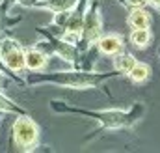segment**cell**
Segmentation results:
<instances>
[{
  "mask_svg": "<svg viewBox=\"0 0 160 153\" xmlns=\"http://www.w3.org/2000/svg\"><path fill=\"white\" fill-rule=\"evenodd\" d=\"M78 0H48L47 6H50L56 11H63V9H71Z\"/></svg>",
  "mask_w": 160,
  "mask_h": 153,
  "instance_id": "8fae6325",
  "label": "cell"
},
{
  "mask_svg": "<svg viewBox=\"0 0 160 153\" xmlns=\"http://www.w3.org/2000/svg\"><path fill=\"white\" fill-rule=\"evenodd\" d=\"M147 2H149L151 6H155L157 9H160V0H147Z\"/></svg>",
  "mask_w": 160,
  "mask_h": 153,
  "instance_id": "4fadbf2b",
  "label": "cell"
},
{
  "mask_svg": "<svg viewBox=\"0 0 160 153\" xmlns=\"http://www.w3.org/2000/svg\"><path fill=\"white\" fill-rule=\"evenodd\" d=\"M151 30L149 28H132L130 32V43L138 49H145L151 43Z\"/></svg>",
  "mask_w": 160,
  "mask_h": 153,
  "instance_id": "8992f818",
  "label": "cell"
},
{
  "mask_svg": "<svg viewBox=\"0 0 160 153\" xmlns=\"http://www.w3.org/2000/svg\"><path fill=\"white\" fill-rule=\"evenodd\" d=\"M128 24H130V28H149L151 17L143 8H134L128 15Z\"/></svg>",
  "mask_w": 160,
  "mask_h": 153,
  "instance_id": "5b68a950",
  "label": "cell"
},
{
  "mask_svg": "<svg viewBox=\"0 0 160 153\" xmlns=\"http://www.w3.org/2000/svg\"><path fill=\"white\" fill-rule=\"evenodd\" d=\"M0 56H2V62L13 69V71H19L24 67V52L13 43V41H6L0 49Z\"/></svg>",
  "mask_w": 160,
  "mask_h": 153,
  "instance_id": "7a4b0ae2",
  "label": "cell"
},
{
  "mask_svg": "<svg viewBox=\"0 0 160 153\" xmlns=\"http://www.w3.org/2000/svg\"><path fill=\"white\" fill-rule=\"evenodd\" d=\"M128 116L123 114L121 110H108V112H102L101 114V119L104 121V125L108 127H121V125H127V119Z\"/></svg>",
  "mask_w": 160,
  "mask_h": 153,
  "instance_id": "ba28073f",
  "label": "cell"
},
{
  "mask_svg": "<svg viewBox=\"0 0 160 153\" xmlns=\"http://www.w3.org/2000/svg\"><path fill=\"white\" fill-rule=\"evenodd\" d=\"M99 32H101V17H99L97 11H89L84 17V24H82L80 34H84L86 41H93V39H97Z\"/></svg>",
  "mask_w": 160,
  "mask_h": 153,
  "instance_id": "3957f363",
  "label": "cell"
},
{
  "mask_svg": "<svg viewBox=\"0 0 160 153\" xmlns=\"http://www.w3.org/2000/svg\"><path fill=\"white\" fill-rule=\"evenodd\" d=\"M99 49L102 54H108V56H116L118 52H121L123 49V39L116 34H108V36H102L99 39Z\"/></svg>",
  "mask_w": 160,
  "mask_h": 153,
  "instance_id": "277c9868",
  "label": "cell"
},
{
  "mask_svg": "<svg viewBox=\"0 0 160 153\" xmlns=\"http://www.w3.org/2000/svg\"><path fill=\"white\" fill-rule=\"evenodd\" d=\"M47 64V58H45V54H41L39 50H28L26 54H24V66L28 67V69H41L43 66Z\"/></svg>",
  "mask_w": 160,
  "mask_h": 153,
  "instance_id": "9c48e42d",
  "label": "cell"
},
{
  "mask_svg": "<svg viewBox=\"0 0 160 153\" xmlns=\"http://www.w3.org/2000/svg\"><path fill=\"white\" fill-rule=\"evenodd\" d=\"M114 64H116V69H118V71H121V73H128L130 67L136 64V58H134L132 54H121V52H118Z\"/></svg>",
  "mask_w": 160,
  "mask_h": 153,
  "instance_id": "30bf717a",
  "label": "cell"
},
{
  "mask_svg": "<svg viewBox=\"0 0 160 153\" xmlns=\"http://www.w3.org/2000/svg\"><path fill=\"white\" fill-rule=\"evenodd\" d=\"M127 75L130 76V80H132V82L142 84V82H145V80L149 78V75H151V69H149V66H147V64L136 62V64L130 67V71H128Z\"/></svg>",
  "mask_w": 160,
  "mask_h": 153,
  "instance_id": "52a82bcc",
  "label": "cell"
},
{
  "mask_svg": "<svg viewBox=\"0 0 160 153\" xmlns=\"http://www.w3.org/2000/svg\"><path fill=\"white\" fill-rule=\"evenodd\" d=\"M13 133H15V140L24 148H30L38 140V125L30 118H19L13 125Z\"/></svg>",
  "mask_w": 160,
  "mask_h": 153,
  "instance_id": "6da1fadb",
  "label": "cell"
},
{
  "mask_svg": "<svg viewBox=\"0 0 160 153\" xmlns=\"http://www.w3.org/2000/svg\"><path fill=\"white\" fill-rule=\"evenodd\" d=\"M127 4H128L130 8H145L149 2H147V0H127Z\"/></svg>",
  "mask_w": 160,
  "mask_h": 153,
  "instance_id": "7c38bea8",
  "label": "cell"
}]
</instances>
